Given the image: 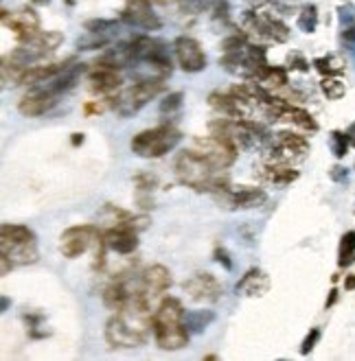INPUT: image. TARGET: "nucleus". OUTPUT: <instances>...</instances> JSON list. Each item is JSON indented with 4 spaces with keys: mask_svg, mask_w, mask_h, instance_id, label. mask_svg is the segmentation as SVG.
<instances>
[{
    "mask_svg": "<svg viewBox=\"0 0 355 361\" xmlns=\"http://www.w3.org/2000/svg\"><path fill=\"white\" fill-rule=\"evenodd\" d=\"M222 51L224 55L219 57V66L246 81H257L270 66L265 47L250 42V37L243 33L226 37L222 42Z\"/></svg>",
    "mask_w": 355,
    "mask_h": 361,
    "instance_id": "nucleus-1",
    "label": "nucleus"
},
{
    "mask_svg": "<svg viewBox=\"0 0 355 361\" xmlns=\"http://www.w3.org/2000/svg\"><path fill=\"white\" fill-rule=\"evenodd\" d=\"M174 173L182 186L195 190V193L219 195L226 188H231V182H228L224 171L215 169L195 149H186V152L178 154V158L174 162Z\"/></svg>",
    "mask_w": 355,
    "mask_h": 361,
    "instance_id": "nucleus-2",
    "label": "nucleus"
},
{
    "mask_svg": "<svg viewBox=\"0 0 355 361\" xmlns=\"http://www.w3.org/2000/svg\"><path fill=\"white\" fill-rule=\"evenodd\" d=\"M184 307L178 298H162L152 313V333L160 350H180L189 342Z\"/></svg>",
    "mask_w": 355,
    "mask_h": 361,
    "instance_id": "nucleus-3",
    "label": "nucleus"
},
{
    "mask_svg": "<svg viewBox=\"0 0 355 361\" xmlns=\"http://www.w3.org/2000/svg\"><path fill=\"white\" fill-rule=\"evenodd\" d=\"M0 263H3V276L11 267L33 265L40 259L37 239L33 230L20 224H3L0 226Z\"/></svg>",
    "mask_w": 355,
    "mask_h": 361,
    "instance_id": "nucleus-4",
    "label": "nucleus"
},
{
    "mask_svg": "<svg viewBox=\"0 0 355 361\" xmlns=\"http://www.w3.org/2000/svg\"><path fill=\"white\" fill-rule=\"evenodd\" d=\"M208 132L235 145L237 152L263 149L270 136H272L261 123L253 118H228V116H222L208 123Z\"/></svg>",
    "mask_w": 355,
    "mask_h": 361,
    "instance_id": "nucleus-5",
    "label": "nucleus"
},
{
    "mask_svg": "<svg viewBox=\"0 0 355 361\" xmlns=\"http://www.w3.org/2000/svg\"><path fill=\"white\" fill-rule=\"evenodd\" d=\"M148 329H152V315L116 311L106 324V342L112 348H138L148 342Z\"/></svg>",
    "mask_w": 355,
    "mask_h": 361,
    "instance_id": "nucleus-6",
    "label": "nucleus"
},
{
    "mask_svg": "<svg viewBox=\"0 0 355 361\" xmlns=\"http://www.w3.org/2000/svg\"><path fill=\"white\" fill-rule=\"evenodd\" d=\"M132 51H134V61L132 68H148L150 79H167L174 71L172 63V55L167 51L164 42L154 39V37H145V35H136L132 37Z\"/></svg>",
    "mask_w": 355,
    "mask_h": 361,
    "instance_id": "nucleus-7",
    "label": "nucleus"
},
{
    "mask_svg": "<svg viewBox=\"0 0 355 361\" xmlns=\"http://www.w3.org/2000/svg\"><path fill=\"white\" fill-rule=\"evenodd\" d=\"M162 86H164L162 79H138L132 86L119 90L114 97H108L110 110H114L116 116L121 118H130L136 112H140L162 90Z\"/></svg>",
    "mask_w": 355,
    "mask_h": 361,
    "instance_id": "nucleus-8",
    "label": "nucleus"
},
{
    "mask_svg": "<svg viewBox=\"0 0 355 361\" xmlns=\"http://www.w3.org/2000/svg\"><path fill=\"white\" fill-rule=\"evenodd\" d=\"M263 160L294 166L307 160L309 156V140L294 132H279L272 134L263 147Z\"/></svg>",
    "mask_w": 355,
    "mask_h": 361,
    "instance_id": "nucleus-9",
    "label": "nucleus"
},
{
    "mask_svg": "<svg viewBox=\"0 0 355 361\" xmlns=\"http://www.w3.org/2000/svg\"><path fill=\"white\" fill-rule=\"evenodd\" d=\"M180 140H182V134L178 127H174L169 123H162L158 127H152V130H145V132L136 134L132 138L130 147L140 158H162L164 154L176 149Z\"/></svg>",
    "mask_w": 355,
    "mask_h": 361,
    "instance_id": "nucleus-10",
    "label": "nucleus"
},
{
    "mask_svg": "<svg viewBox=\"0 0 355 361\" xmlns=\"http://www.w3.org/2000/svg\"><path fill=\"white\" fill-rule=\"evenodd\" d=\"M239 27L243 35H248L255 42H275V44H283L289 39V29L283 25L279 18L270 13H255V11H243L239 16Z\"/></svg>",
    "mask_w": 355,
    "mask_h": 361,
    "instance_id": "nucleus-11",
    "label": "nucleus"
},
{
    "mask_svg": "<svg viewBox=\"0 0 355 361\" xmlns=\"http://www.w3.org/2000/svg\"><path fill=\"white\" fill-rule=\"evenodd\" d=\"M61 42H64V35L59 31H40L31 39L20 42V47L13 49L5 59L16 63V66L27 68V66H33V63L40 61L42 57H47L49 53L57 51Z\"/></svg>",
    "mask_w": 355,
    "mask_h": 361,
    "instance_id": "nucleus-12",
    "label": "nucleus"
},
{
    "mask_svg": "<svg viewBox=\"0 0 355 361\" xmlns=\"http://www.w3.org/2000/svg\"><path fill=\"white\" fill-rule=\"evenodd\" d=\"M101 237H103V232L97 226H73L61 232L59 252L64 254L66 259H77L90 250L97 252L103 243Z\"/></svg>",
    "mask_w": 355,
    "mask_h": 361,
    "instance_id": "nucleus-13",
    "label": "nucleus"
},
{
    "mask_svg": "<svg viewBox=\"0 0 355 361\" xmlns=\"http://www.w3.org/2000/svg\"><path fill=\"white\" fill-rule=\"evenodd\" d=\"M193 149L204 156L208 162H211L215 169H219V171H224V169L233 166V162L237 160V147L231 145L228 140L211 134V136H198L193 138Z\"/></svg>",
    "mask_w": 355,
    "mask_h": 361,
    "instance_id": "nucleus-14",
    "label": "nucleus"
},
{
    "mask_svg": "<svg viewBox=\"0 0 355 361\" xmlns=\"http://www.w3.org/2000/svg\"><path fill=\"white\" fill-rule=\"evenodd\" d=\"M154 0H125L121 11V20L125 25L143 29V31H158L162 27L160 18L152 9Z\"/></svg>",
    "mask_w": 355,
    "mask_h": 361,
    "instance_id": "nucleus-15",
    "label": "nucleus"
},
{
    "mask_svg": "<svg viewBox=\"0 0 355 361\" xmlns=\"http://www.w3.org/2000/svg\"><path fill=\"white\" fill-rule=\"evenodd\" d=\"M217 202L228 208V210H250V208H259L265 204L267 195L263 188L257 186H239V188H226L224 193L215 195Z\"/></svg>",
    "mask_w": 355,
    "mask_h": 361,
    "instance_id": "nucleus-16",
    "label": "nucleus"
},
{
    "mask_svg": "<svg viewBox=\"0 0 355 361\" xmlns=\"http://www.w3.org/2000/svg\"><path fill=\"white\" fill-rule=\"evenodd\" d=\"M182 289L195 302H217L222 298V293H224L222 283L208 271L193 274L189 281H184Z\"/></svg>",
    "mask_w": 355,
    "mask_h": 361,
    "instance_id": "nucleus-17",
    "label": "nucleus"
},
{
    "mask_svg": "<svg viewBox=\"0 0 355 361\" xmlns=\"http://www.w3.org/2000/svg\"><path fill=\"white\" fill-rule=\"evenodd\" d=\"M174 51H176L180 68L184 73H200L206 68V55H204L198 39H193L189 35H180L174 42Z\"/></svg>",
    "mask_w": 355,
    "mask_h": 361,
    "instance_id": "nucleus-18",
    "label": "nucleus"
},
{
    "mask_svg": "<svg viewBox=\"0 0 355 361\" xmlns=\"http://www.w3.org/2000/svg\"><path fill=\"white\" fill-rule=\"evenodd\" d=\"M103 247L119 257H130L138 247V232L132 228H123V226H112L108 230H103Z\"/></svg>",
    "mask_w": 355,
    "mask_h": 361,
    "instance_id": "nucleus-19",
    "label": "nucleus"
},
{
    "mask_svg": "<svg viewBox=\"0 0 355 361\" xmlns=\"http://www.w3.org/2000/svg\"><path fill=\"white\" fill-rule=\"evenodd\" d=\"M57 99L59 97H53L49 94L47 90H42L40 86H31V90L20 99L18 103V112L27 116V118H35V116H42L47 114L49 110H53L57 105Z\"/></svg>",
    "mask_w": 355,
    "mask_h": 361,
    "instance_id": "nucleus-20",
    "label": "nucleus"
},
{
    "mask_svg": "<svg viewBox=\"0 0 355 361\" xmlns=\"http://www.w3.org/2000/svg\"><path fill=\"white\" fill-rule=\"evenodd\" d=\"M3 23L7 29L16 33L18 42H27L40 33V18L33 9H27V7L20 9L18 13H11V18L7 11H3Z\"/></svg>",
    "mask_w": 355,
    "mask_h": 361,
    "instance_id": "nucleus-21",
    "label": "nucleus"
},
{
    "mask_svg": "<svg viewBox=\"0 0 355 361\" xmlns=\"http://www.w3.org/2000/svg\"><path fill=\"white\" fill-rule=\"evenodd\" d=\"M255 176L270 184V186H289L291 182H296L299 180V171L294 166H287V164H277V162H263L259 166H255Z\"/></svg>",
    "mask_w": 355,
    "mask_h": 361,
    "instance_id": "nucleus-22",
    "label": "nucleus"
},
{
    "mask_svg": "<svg viewBox=\"0 0 355 361\" xmlns=\"http://www.w3.org/2000/svg\"><path fill=\"white\" fill-rule=\"evenodd\" d=\"M267 289H270V276L259 267L248 269L241 276V281L235 285V293L239 298H261Z\"/></svg>",
    "mask_w": 355,
    "mask_h": 361,
    "instance_id": "nucleus-23",
    "label": "nucleus"
},
{
    "mask_svg": "<svg viewBox=\"0 0 355 361\" xmlns=\"http://www.w3.org/2000/svg\"><path fill=\"white\" fill-rule=\"evenodd\" d=\"M86 83H88V90L95 92V94H112L121 88V75L119 71H112V68H99L95 66L88 77H86Z\"/></svg>",
    "mask_w": 355,
    "mask_h": 361,
    "instance_id": "nucleus-24",
    "label": "nucleus"
},
{
    "mask_svg": "<svg viewBox=\"0 0 355 361\" xmlns=\"http://www.w3.org/2000/svg\"><path fill=\"white\" fill-rule=\"evenodd\" d=\"M176 5L182 13L189 16H202V13L226 16L228 11L226 0H176Z\"/></svg>",
    "mask_w": 355,
    "mask_h": 361,
    "instance_id": "nucleus-25",
    "label": "nucleus"
},
{
    "mask_svg": "<svg viewBox=\"0 0 355 361\" xmlns=\"http://www.w3.org/2000/svg\"><path fill=\"white\" fill-rule=\"evenodd\" d=\"M314 68L323 75V77H338L344 73V59L338 53H331L325 57H316L314 61Z\"/></svg>",
    "mask_w": 355,
    "mask_h": 361,
    "instance_id": "nucleus-26",
    "label": "nucleus"
},
{
    "mask_svg": "<svg viewBox=\"0 0 355 361\" xmlns=\"http://www.w3.org/2000/svg\"><path fill=\"white\" fill-rule=\"evenodd\" d=\"M257 83H261L267 90H283L287 88V71L281 66H267L265 73L257 79Z\"/></svg>",
    "mask_w": 355,
    "mask_h": 361,
    "instance_id": "nucleus-27",
    "label": "nucleus"
},
{
    "mask_svg": "<svg viewBox=\"0 0 355 361\" xmlns=\"http://www.w3.org/2000/svg\"><path fill=\"white\" fill-rule=\"evenodd\" d=\"M355 263V230H349L340 239L338 247V267L347 269Z\"/></svg>",
    "mask_w": 355,
    "mask_h": 361,
    "instance_id": "nucleus-28",
    "label": "nucleus"
},
{
    "mask_svg": "<svg viewBox=\"0 0 355 361\" xmlns=\"http://www.w3.org/2000/svg\"><path fill=\"white\" fill-rule=\"evenodd\" d=\"M213 320H215L213 311H189L184 315V322H186L189 333H202Z\"/></svg>",
    "mask_w": 355,
    "mask_h": 361,
    "instance_id": "nucleus-29",
    "label": "nucleus"
},
{
    "mask_svg": "<svg viewBox=\"0 0 355 361\" xmlns=\"http://www.w3.org/2000/svg\"><path fill=\"white\" fill-rule=\"evenodd\" d=\"M296 25L303 33H314L318 27V7L316 5H305L299 13Z\"/></svg>",
    "mask_w": 355,
    "mask_h": 361,
    "instance_id": "nucleus-30",
    "label": "nucleus"
},
{
    "mask_svg": "<svg viewBox=\"0 0 355 361\" xmlns=\"http://www.w3.org/2000/svg\"><path fill=\"white\" fill-rule=\"evenodd\" d=\"M320 90L329 101H338V99H342L347 94V86L336 77H325L320 81Z\"/></svg>",
    "mask_w": 355,
    "mask_h": 361,
    "instance_id": "nucleus-31",
    "label": "nucleus"
},
{
    "mask_svg": "<svg viewBox=\"0 0 355 361\" xmlns=\"http://www.w3.org/2000/svg\"><path fill=\"white\" fill-rule=\"evenodd\" d=\"M184 99V94L182 92H172L169 97H164L162 101H160V114L162 116H176L180 110H182V101Z\"/></svg>",
    "mask_w": 355,
    "mask_h": 361,
    "instance_id": "nucleus-32",
    "label": "nucleus"
},
{
    "mask_svg": "<svg viewBox=\"0 0 355 361\" xmlns=\"http://www.w3.org/2000/svg\"><path fill=\"white\" fill-rule=\"evenodd\" d=\"M329 142H331V152H333V156H336V158H344L347 152H349V147H351L347 132H340V130H333L331 132Z\"/></svg>",
    "mask_w": 355,
    "mask_h": 361,
    "instance_id": "nucleus-33",
    "label": "nucleus"
},
{
    "mask_svg": "<svg viewBox=\"0 0 355 361\" xmlns=\"http://www.w3.org/2000/svg\"><path fill=\"white\" fill-rule=\"evenodd\" d=\"M338 16H340V31L344 29H355V5L344 3L338 7Z\"/></svg>",
    "mask_w": 355,
    "mask_h": 361,
    "instance_id": "nucleus-34",
    "label": "nucleus"
},
{
    "mask_svg": "<svg viewBox=\"0 0 355 361\" xmlns=\"http://www.w3.org/2000/svg\"><path fill=\"white\" fill-rule=\"evenodd\" d=\"M287 68H289V71H299V73H309V61L305 59L303 53L291 51V53L287 55Z\"/></svg>",
    "mask_w": 355,
    "mask_h": 361,
    "instance_id": "nucleus-35",
    "label": "nucleus"
},
{
    "mask_svg": "<svg viewBox=\"0 0 355 361\" xmlns=\"http://www.w3.org/2000/svg\"><path fill=\"white\" fill-rule=\"evenodd\" d=\"M318 339H320V329H311L307 333V337L303 339V344H301V355H309L311 350H314L316 344H318Z\"/></svg>",
    "mask_w": 355,
    "mask_h": 361,
    "instance_id": "nucleus-36",
    "label": "nucleus"
},
{
    "mask_svg": "<svg viewBox=\"0 0 355 361\" xmlns=\"http://www.w3.org/2000/svg\"><path fill=\"white\" fill-rule=\"evenodd\" d=\"M329 178H331L333 182H347V178H349V169H347V166H342V164L331 166Z\"/></svg>",
    "mask_w": 355,
    "mask_h": 361,
    "instance_id": "nucleus-37",
    "label": "nucleus"
},
{
    "mask_svg": "<svg viewBox=\"0 0 355 361\" xmlns=\"http://www.w3.org/2000/svg\"><path fill=\"white\" fill-rule=\"evenodd\" d=\"M215 261L222 263L226 269H233V261H231V257H228V252H226L224 247H217V250H215Z\"/></svg>",
    "mask_w": 355,
    "mask_h": 361,
    "instance_id": "nucleus-38",
    "label": "nucleus"
},
{
    "mask_svg": "<svg viewBox=\"0 0 355 361\" xmlns=\"http://www.w3.org/2000/svg\"><path fill=\"white\" fill-rule=\"evenodd\" d=\"M336 300H338V289L333 287V289L329 291V298H327V302H325V309H331L333 305H336Z\"/></svg>",
    "mask_w": 355,
    "mask_h": 361,
    "instance_id": "nucleus-39",
    "label": "nucleus"
},
{
    "mask_svg": "<svg viewBox=\"0 0 355 361\" xmlns=\"http://www.w3.org/2000/svg\"><path fill=\"white\" fill-rule=\"evenodd\" d=\"M344 289L347 291H353L355 289V274H349L347 279H344Z\"/></svg>",
    "mask_w": 355,
    "mask_h": 361,
    "instance_id": "nucleus-40",
    "label": "nucleus"
},
{
    "mask_svg": "<svg viewBox=\"0 0 355 361\" xmlns=\"http://www.w3.org/2000/svg\"><path fill=\"white\" fill-rule=\"evenodd\" d=\"M347 136H349V142H351V147H355V121L349 125V130H347Z\"/></svg>",
    "mask_w": 355,
    "mask_h": 361,
    "instance_id": "nucleus-41",
    "label": "nucleus"
},
{
    "mask_svg": "<svg viewBox=\"0 0 355 361\" xmlns=\"http://www.w3.org/2000/svg\"><path fill=\"white\" fill-rule=\"evenodd\" d=\"M250 5H253L255 9H261V7H265V5H270L272 0H248Z\"/></svg>",
    "mask_w": 355,
    "mask_h": 361,
    "instance_id": "nucleus-42",
    "label": "nucleus"
},
{
    "mask_svg": "<svg viewBox=\"0 0 355 361\" xmlns=\"http://www.w3.org/2000/svg\"><path fill=\"white\" fill-rule=\"evenodd\" d=\"M73 145H75V147L83 145V134H73Z\"/></svg>",
    "mask_w": 355,
    "mask_h": 361,
    "instance_id": "nucleus-43",
    "label": "nucleus"
},
{
    "mask_svg": "<svg viewBox=\"0 0 355 361\" xmlns=\"http://www.w3.org/2000/svg\"><path fill=\"white\" fill-rule=\"evenodd\" d=\"M33 3H35V5H49L51 0H33Z\"/></svg>",
    "mask_w": 355,
    "mask_h": 361,
    "instance_id": "nucleus-44",
    "label": "nucleus"
},
{
    "mask_svg": "<svg viewBox=\"0 0 355 361\" xmlns=\"http://www.w3.org/2000/svg\"><path fill=\"white\" fill-rule=\"evenodd\" d=\"M7 307H9V300H7V298H3V311H7Z\"/></svg>",
    "mask_w": 355,
    "mask_h": 361,
    "instance_id": "nucleus-45",
    "label": "nucleus"
},
{
    "mask_svg": "<svg viewBox=\"0 0 355 361\" xmlns=\"http://www.w3.org/2000/svg\"><path fill=\"white\" fill-rule=\"evenodd\" d=\"M154 3H160V5H164V3H167V0H154Z\"/></svg>",
    "mask_w": 355,
    "mask_h": 361,
    "instance_id": "nucleus-46",
    "label": "nucleus"
}]
</instances>
